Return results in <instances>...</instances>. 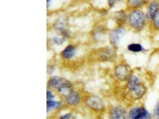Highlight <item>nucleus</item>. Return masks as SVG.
Instances as JSON below:
<instances>
[{"instance_id":"obj_1","label":"nucleus","mask_w":159,"mask_h":119,"mask_svg":"<svg viewBox=\"0 0 159 119\" xmlns=\"http://www.w3.org/2000/svg\"><path fill=\"white\" fill-rule=\"evenodd\" d=\"M127 88L130 96L135 99H138L144 96L147 92V88L139 77L135 75H131L128 79Z\"/></svg>"},{"instance_id":"obj_2","label":"nucleus","mask_w":159,"mask_h":119,"mask_svg":"<svg viewBox=\"0 0 159 119\" xmlns=\"http://www.w3.org/2000/svg\"><path fill=\"white\" fill-rule=\"evenodd\" d=\"M128 20L132 28L137 31L144 29L147 24L146 14L139 9L133 10L128 15Z\"/></svg>"},{"instance_id":"obj_3","label":"nucleus","mask_w":159,"mask_h":119,"mask_svg":"<svg viewBox=\"0 0 159 119\" xmlns=\"http://www.w3.org/2000/svg\"><path fill=\"white\" fill-rule=\"evenodd\" d=\"M128 119H152V116L144 107H135L129 110Z\"/></svg>"},{"instance_id":"obj_4","label":"nucleus","mask_w":159,"mask_h":119,"mask_svg":"<svg viewBox=\"0 0 159 119\" xmlns=\"http://www.w3.org/2000/svg\"><path fill=\"white\" fill-rule=\"evenodd\" d=\"M48 85L51 88H58L59 91H63L65 89L71 88L72 86L71 83L68 81L58 76L51 77L48 81Z\"/></svg>"},{"instance_id":"obj_5","label":"nucleus","mask_w":159,"mask_h":119,"mask_svg":"<svg viewBox=\"0 0 159 119\" xmlns=\"http://www.w3.org/2000/svg\"><path fill=\"white\" fill-rule=\"evenodd\" d=\"M115 74L119 80L126 81L132 75L130 67L124 64H119L115 68Z\"/></svg>"},{"instance_id":"obj_6","label":"nucleus","mask_w":159,"mask_h":119,"mask_svg":"<svg viewBox=\"0 0 159 119\" xmlns=\"http://www.w3.org/2000/svg\"><path fill=\"white\" fill-rule=\"evenodd\" d=\"M125 34V29L121 26L113 30L111 32L109 37L110 43L113 46H117Z\"/></svg>"},{"instance_id":"obj_7","label":"nucleus","mask_w":159,"mask_h":119,"mask_svg":"<svg viewBox=\"0 0 159 119\" xmlns=\"http://www.w3.org/2000/svg\"><path fill=\"white\" fill-rule=\"evenodd\" d=\"M86 104L89 108L96 111L101 110L104 106L101 99L95 96L88 97L86 101Z\"/></svg>"},{"instance_id":"obj_8","label":"nucleus","mask_w":159,"mask_h":119,"mask_svg":"<svg viewBox=\"0 0 159 119\" xmlns=\"http://www.w3.org/2000/svg\"><path fill=\"white\" fill-rule=\"evenodd\" d=\"M148 6L147 9V12L145 13L147 19L148 23L152 22L154 15L159 8V1H154L147 3Z\"/></svg>"},{"instance_id":"obj_9","label":"nucleus","mask_w":159,"mask_h":119,"mask_svg":"<svg viewBox=\"0 0 159 119\" xmlns=\"http://www.w3.org/2000/svg\"><path fill=\"white\" fill-rule=\"evenodd\" d=\"M127 117L126 110L122 107H113L110 112V119H126Z\"/></svg>"},{"instance_id":"obj_10","label":"nucleus","mask_w":159,"mask_h":119,"mask_svg":"<svg viewBox=\"0 0 159 119\" xmlns=\"http://www.w3.org/2000/svg\"><path fill=\"white\" fill-rule=\"evenodd\" d=\"M67 101L69 104L72 105H78L80 101V98L78 94L74 90L70 91L67 97Z\"/></svg>"},{"instance_id":"obj_11","label":"nucleus","mask_w":159,"mask_h":119,"mask_svg":"<svg viewBox=\"0 0 159 119\" xmlns=\"http://www.w3.org/2000/svg\"><path fill=\"white\" fill-rule=\"evenodd\" d=\"M75 47L72 45H69L61 52V55L66 59H70L75 55Z\"/></svg>"},{"instance_id":"obj_12","label":"nucleus","mask_w":159,"mask_h":119,"mask_svg":"<svg viewBox=\"0 0 159 119\" xmlns=\"http://www.w3.org/2000/svg\"><path fill=\"white\" fill-rule=\"evenodd\" d=\"M127 4L129 7L133 10H136L147 3L145 0H127Z\"/></svg>"},{"instance_id":"obj_13","label":"nucleus","mask_w":159,"mask_h":119,"mask_svg":"<svg viewBox=\"0 0 159 119\" xmlns=\"http://www.w3.org/2000/svg\"><path fill=\"white\" fill-rule=\"evenodd\" d=\"M128 50L130 52H143L145 51L144 46L139 43H132L128 45Z\"/></svg>"},{"instance_id":"obj_14","label":"nucleus","mask_w":159,"mask_h":119,"mask_svg":"<svg viewBox=\"0 0 159 119\" xmlns=\"http://www.w3.org/2000/svg\"><path fill=\"white\" fill-rule=\"evenodd\" d=\"M152 30L159 32V8L152 18V22L150 23Z\"/></svg>"},{"instance_id":"obj_15","label":"nucleus","mask_w":159,"mask_h":119,"mask_svg":"<svg viewBox=\"0 0 159 119\" xmlns=\"http://www.w3.org/2000/svg\"><path fill=\"white\" fill-rule=\"evenodd\" d=\"M115 19H116V22L117 24H119L120 26L123 24L125 23L126 22L128 17L125 11H120L117 12L115 14Z\"/></svg>"},{"instance_id":"obj_16","label":"nucleus","mask_w":159,"mask_h":119,"mask_svg":"<svg viewBox=\"0 0 159 119\" xmlns=\"http://www.w3.org/2000/svg\"><path fill=\"white\" fill-rule=\"evenodd\" d=\"M60 105V103L55 102L53 101H47V112H50L51 110H54L58 107Z\"/></svg>"},{"instance_id":"obj_17","label":"nucleus","mask_w":159,"mask_h":119,"mask_svg":"<svg viewBox=\"0 0 159 119\" xmlns=\"http://www.w3.org/2000/svg\"><path fill=\"white\" fill-rule=\"evenodd\" d=\"M153 116L155 119H159V99L154 108Z\"/></svg>"},{"instance_id":"obj_18","label":"nucleus","mask_w":159,"mask_h":119,"mask_svg":"<svg viewBox=\"0 0 159 119\" xmlns=\"http://www.w3.org/2000/svg\"><path fill=\"white\" fill-rule=\"evenodd\" d=\"M52 41H53L55 44L58 45L62 44L63 43V42H64V41H63V39L57 37H54V38L52 39Z\"/></svg>"},{"instance_id":"obj_19","label":"nucleus","mask_w":159,"mask_h":119,"mask_svg":"<svg viewBox=\"0 0 159 119\" xmlns=\"http://www.w3.org/2000/svg\"><path fill=\"white\" fill-rule=\"evenodd\" d=\"M47 101H52L54 98V95L50 91L47 90Z\"/></svg>"},{"instance_id":"obj_20","label":"nucleus","mask_w":159,"mask_h":119,"mask_svg":"<svg viewBox=\"0 0 159 119\" xmlns=\"http://www.w3.org/2000/svg\"><path fill=\"white\" fill-rule=\"evenodd\" d=\"M72 113H67L63 116H61L60 119H69L72 117Z\"/></svg>"},{"instance_id":"obj_21","label":"nucleus","mask_w":159,"mask_h":119,"mask_svg":"<svg viewBox=\"0 0 159 119\" xmlns=\"http://www.w3.org/2000/svg\"><path fill=\"white\" fill-rule=\"evenodd\" d=\"M108 2H109V6L110 7H112L115 4L116 0H108Z\"/></svg>"},{"instance_id":"obj_22","label":"nucleus","mask_w":159,"mask_h":119,"mask_svg":"<svg viewBox=\"0 0 159 119\" xmlns=\"http://www.w3.org/2000/svg\"><path fill=\"white\" fill-rule=\"evenodd\" d=\"M145 1H146L147 3H148V2H150L154 1H158V0H145Z\"/></svg>"},{"instance_id":"obj_23","label":"nucleus","mask_w":159,"mask_h":119,"mask_svg":"<svg viewBox=\"0 0 159 119\" xmlns=\"http://www.w3.org/2000/svg\"><path fill=\"white\" fill-rule=\"evenodd\" d=\"M50 1V0H47V4L49 3V2Z\"/></svg>"}]
</instances>
